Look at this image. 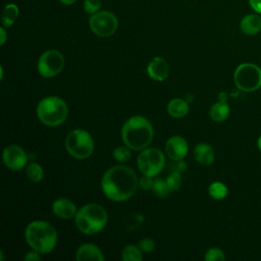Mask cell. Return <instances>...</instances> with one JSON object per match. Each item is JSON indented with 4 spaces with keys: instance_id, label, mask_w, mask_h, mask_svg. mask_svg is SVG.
<instances>
[{
    "instance_id": "obj_31",
    "label": "cell",
    "mask_w": 261,
    "mask_h": 261,
    "mask_svg": "<svg viewBox=\"0 0 261 261\" xmlns=\"http://www.w3.org/2000/svg\"><path fill=\"white\" fill-rule=\"evenodd\" d=\"M169 167L171 168V171L182 172L186 169L187 165H186V163L182 160H174V162L171 163Z\"/></svg>"
},
{
    "instance_id": "obj_3",
    "label": "cell",
    "mask_w": 261,
    "mask_h": 261,
    "mask_svg": "<svg viewBox=\"0 0 261 261\" xmlns=\"http://www.w3.org/2000/svg\"><path fill=\"white\" fill-rule=\"evenodd\" d=\"M25 240L29 246L40 254L50 253L57 243V231L48 222L36 220L25 228Z\"/></svg>"
},
{
    "instance_id": "obj_14",
    "label": "cell",
    "mask_w": 261,
    "mask_h": 261,
    "mask_svg": "<svg viewBox=\"0 0 261 261\" xmlns=\"http://www.w3.org/2000/svg\"><path fill=\"white\" fill-rule=\"evenodd\" d=\"M52 209L54 214L62 219H70L72 217H75L77 212L73 202L64 198L57 199L56 201H54Z\"/></svg>"
},
{
    "instance_id": "obj_13",
    "label": "cell",
    "mask_w": 261,
    "mask_h": 261,
    "mask_svg": "<svg viewBox=\"0 0 261 261\" xmlns=\"http://www.w3.org/2000/svg\"><path fill=\"white\" fill-rule=\"evenodd\" d=\"M147 72L151 79L162 82L168 76V73H169L168 63L163 57L157 56L150 61L147 67Z\"/></svg>"
},
{
    "instance_id": "obj_2",
    "label": "cell",
    "mask_w": 261,
    "mask_h": 261,
    "mask_svg": "<svg viewBox=\"0 0 261 261\" xmlns=\"http://www.w3.org/2000/svg\"><path fill=\"white\" fill-rule=\"evenodd\" d=\"M153 126L144 116L129 117L122 125L121 138L125 146L139 151L146 149L153 139Z\"/></svg>"
},
{
    "instance_id": "obj_29",
    "label": "cell",
    "mask_w": 261,
    "mask_h": 261,
    "mask_svg": "<svg viewBox=\"0 0 261 261\" xmlns=\"http://www.w3.org/2000/svg\"><path fill=\"white\" fill-rule=\"evenodd\" d=\"M139 248L143 251V252H146V253H150L154 250L155 248V243L152 239L150 238H144L142 239L141 241H139V244H138Z\"/></svg>"
},
{
    "instance_id": "obj_17",
    "label": "cell",
    "mask_w": 261,
    "mask_h": 261,
    "mask_svg": "<svg viewBox=\"0 0 261 261\" xmlns=\"http://www.w3.org/2000/svg\"><path fill=\"white\" fill-rule=\"evenodd\" d=\"M195 159L202 165H210L213 163L215 153L213 148L206 143H199L194 149Z\"/></svg>"
},
{
    "instance_id": "obj_5",
    "label": "cell",
    "mask_w": 261,
    "mask_h": 261,
    "mask_svg": "<svg viewBox=\"0 0 261 261\" xmlns=\"http://www.w3.org/2000/svg\"><path fill=\"white\" fill-rule=\"evenodd\" d=\"M66 103L59 97L49 96L43 98L37 106V115L40 121L48 126H57L67 117Z\"/></svg>"
},
{
    "instance_id": "obj_1",
    "label": "cell",
    "mask_w": 261,
    "mask_h": 261,
    "mask_svg": "<svg viewBox=\"0 0 261 261\" xmlns=\"http://www.w3.org/2000/svg\"><path fill=\"white\" fill-rule=\"evenodd\" d=\"M139 180L136 172L124 165L109 168L102 176L101 188L104 195L115 202L129 199L137 191Z\"/></svg>"
},
{
    "instance_id": "obj_22",
    "label": "cell",
    "mask_w": 261,
    "mask_h": 261,
    "mask_svg": "<svg viewBox=\"0 0 261 261\" xmlns=\"http://www.w3.org/2000/svg\"><path fill=\"white\" fill-rule=\"evenodd\" d=\"M121 259L123 261H141L143 259L141 249L135 245L125 246L122 250Z\"/></svg>"
},
{
    "instance_id": "obj_34",
    "label": "cell",
    "mask_w": 261,
    "mask_h": 261,
    "mask_svg": "<svg viewBox=\"0 0 261 261\" xmlns=\"http://www.w3.org/2000/svg\"><path fill=\"white\" fill-rule=\"evenodd\" d=\"M0 35H1V39H0V44L3 45L6 41V32L4 30V28H1L0 29Z\"/></svg>"
},
{
    "instance_id": "obj_18",
    "label": "cell",
    "mask_w": 261,
    "mask_h": 261,
    "mask_svg": "<svg viewBox=\"0 0 261 261\" xmlns=\"http://www.w3.org/2000/svg\"><path fill=\"white\" fill-rule=\"evenodd\" d=\"M229 112H230V109H229V106L226 103V101L219 100L218 102L214 103L211 106V108L209 110V115L214 121L222 122L228 117Z\"/></svg>"
},
{
    "instance_id": "obj_25",
    "label": "cell",
    "mask_w": 261,
    "mask_h": 261,
    "mask_svg": "<svg viewBox=\"0 0 261 261\" xmlns=\"http://www.w3.org/2000/svg\"><path fill=\"white\" fill-rule=\"evenodd\" d=\"M113 158L118 161V162H121V163H124L126 161L129 160L132 154H130V151H129V148L127 146H120V147H117L116 149H114L113 153Z\"/></svg>"
},
{
    "instance_id": "obj_7",
    "label": "cell",
    "mask_w": 261,
    "mask_h": 261,
    "mask_svg": "<svg viewBox=\"0 0 261 261\" xmlns=\"http://www.w3.org/2000/svg\"><path fill=\"white\" fill-rule=\"evenodd\" d=\"M233 81L243 92L257 91L261 88V68L254 63H242L234 70Z\"/></svg>"
},
{
    "instance_id": "obj_21",
    "label": "cell",
    "mask_w": 261,
    "mask_h": 261,
    "mask_svg": "<svg viewBox=\"0 0 261 261\" xmlns=\"http://www.w3.org/2000/svg\"><path fill=\"white\" fill-rule=\"evenodd\" d=\"M208 193L213 199L222 200L227 196L228 190H227V187L223 182L214 181L209 186Z\"/></svg>"
},
{
    "instance_id": "obj_26",
    "label": "cell",
    "mask_w": 261,
    "mask_h": 261,
    "mask_svg": "<svg viewBox=\"0 0 261 261\" xmlns=\"http://www.w3.org/2000/svg\"><path fill=\"white\" fill-rule=\"evenodd\" d=\"M166 182L167 186L169 188L170 191H176L180 188L181 186V175L180 172H176V171H172L168 174L167 178H166Z\"/></svg>"
},
{
    "instance_id": "obj_27",
    "label": "cell",
    "mask_w": 261,
    "mask_h": 261,
    "mask_svg": "<svg viewBox=\"0 0 261 261\" xmlns=\"http://www.w3.org/2000/svg\"><path fill=\"white\" fill-rule=\"evenodd\" d=\"M204 259L206 261H224L225 255L223 251L219 248H210L205 253Z\"/></svg>"
},
{
    "instance_id": "obj_36",
    "label": "cell",
    "mask_w": 261,
    "mask_h": 261,
    "mask_svg": "<svg viewBox=\"0 0 261 261\" xmlns=\"http://www.w3.org/2000/svg\"><path fill=\"white\" fill-rule=\"evenodd\" d=\"M257 146H258L259 150L261 151V136L258 138V141H257Z\"/></svg>"
},
{
    "instance_id": "obj_30",
    "label": "cell",
    "mask_w": 261,
    "mask_h": 261,
    "mask_svg": "<svg viewBox=\"0 0 261 261\" xmlns=\"http://www.w3.org/2000/svg\"><path fill=\"white\" fill-rule=\"evenodd\" d=\"M153 184H154V180L152 176H149L146 174H144L139 180V187L142 190H151L153 187Z\"/></svg>"
},
{
    "instance_id": "obj_32",
    "label": "cell",
    "mask_w": 261,
    "mask_h": 261,
    "mask_svg": "<svg viewBox=\"0 0 261 261\" xmlns=\"http://www.w3.org/2000/svg\"><path fill=\"white\" fill-rule=\"evenodd\" d=\"M249 5L256 13H261V0H249Z\"/></svg>"
},
{
    "instance_id": "obj_6",
    "label": "cell",
    "mask_w": 261,
    "mask_h": 261,
    "mask_svg": "<svg viewBox=\"0 0 261 261\" xmlns=\"http://www.w3.org/2000/svg\"><path fill=\"white\" fill-rule=\"evenodd\" d=\"M65 148L72 157L76 159H86L93 153L94 141L87 130L76 128L69 132L66 136Z\"/></svg>"
},
{
    "instance_id": "obj_8",
    "label": "cell",
    "mask_w": 261,
    "mask_h": 261,
    "mask_svg": "<svg viewBox=\"0 0 261 261\" xmlns=\"http://www.w3.org/2000/svg\"><path fill=\"white\" fill-rule=\"evenodd\" d=\"M137 163L143 174L153 177L163 169L165 158L159 149L146 148L138 156Z\"/></svg>"
},
{
    "instance_id": "obj_24",
    "label": "cell",
    "mask_w": 261,
    "mask_h": 261,
    "mask_svg": "<svg viewBox=\"0 0 261 261\" xmlns=\"http://www.w3.org/2000/svg\"><path fill=\"white\" fill-rule=\"evenodd\" d=\"M151 190H152L153 194L158 198H165L170 191L167 186L166 179L164 180L163 178H156L154 180V184H153V187Z\"/></svg>"
},
{
    "instance_id": "obj_4",
    "label": "cell",
    "mask_w": 261,
    "mask_h": 261,
    "mask_svg": "<svg viewBox=\"0 0 261 261\" xmlns=\"http://www.w3.org/2000/svg\"><path fill=\"white\" fill-rule=\"evenodd\" d=\"M108 215L106 210L98 204L91 203L83 206L75 215V224L80 231L87 234L100 232L106 225Z\"/></svg>"
},
{
    "instance_id": "obj_19",
    "label": "cell",
    "mask_w": 261,
    "mask_h": 261,
    "mask_svg": "<svg viewBox=\"0 0 261 261\" xmlns=\"http://www.w3.org/2000/svg\"><path fill=\"white\" fill-rule=\"evenodd\" d=\"M167 112L174 118L184 117L189 112V104L179 98L172 99L167 105Z\"/></svg>"
},
{
    "instance_id": "obj_11",
    "label": "cell",
    "mask_w": 261,
    "mask_h": 261,
    "mask_svg": "<svg viewBox=\"0 0 261 261\" xmlns=\"http://www.w3.org/2000/svg\"><path fill=\"white\" fill-rule=\"evenodd\" d=\"M3 162L6 167L12 170H19L28 162L25 151L18 145H9L3 151Z\"/></svg>"
},
{
    "instance_id": "obj_16",
    "label": "cell",
    "mask_w": 261,
    "mask_h": 261,
    "mask_svg": "<svg viewBox=\"0 0 261 261\" xmlns=\"http://www.w3.org/2000/svg\"><path fill=\"white\" fill-rule=\"evenodd\" d=\"M241 31L248 36H254L261 31V16L258 13L245 15L240 22Z\"/></svg>"
},
{
    "instance_id": "obj_9",
    "label": "cell",
    "mask_w": 261,
    "mask_h": 261,
    "mask_svg": "<svg viewBox=\"0 0 261 261\" xmlns=\"http://www.w3.org/2000/svg\"><path fill=\"white\" fill-rule=\"evenodd\" d=\"M90 29L98 37H110L112 36L118 27V20L116 16L110 11H99L90 17Z\"/></svg>"
},
{
    "instance_id": "obj_33",
    "label": "cell",
    "mask_w": 261,
    "mask_h": 261,
    "mask_svg": "<svg viewBox=\"0 0 261 261\" xmlns=\"http://www.w3.org/2000/svg\"><path fill=\"white\" fill-rule=\"evenodd\" d=\"M39 254H40V253H38L37 251L34 250L33 252H29V253L24 256L23 259H24L25 261H32V260H33V261H38V260L40 259Z\"/></svg>"
},
{
    "instance_id": "obj_12",
    "label": "cell",
    "mask_w": 261,
    "mask_h": 261,
    "mask_svg": "<svg viewBox=\"0 0 261 261\" xmlns=\"http://www.w3.org/2000/svg\"><path fill=\"white\" fill-rule=\"evenodd\" d=\"M188 143L180 136H173L169 138L165 144V152L170 159L182 160L188 153Z\"/></svg>"
},
{
    "instance_id": "obj_15",
    "label": "cell",
    "mask_w": 261,
    "mask_h": 261,
    "mask_svg": "<svg viewBox=\"0 0 261 261\" xmlns=\"http://www.w3.org/2000/svg\"><path fill=\"white\" fill-rule=\"evenodd\" d=\"M76 260L86 261V260H94V261H103L104 256L102 251L94 244H84L80 246L76 250Z\"/></svg>"
},
{
    "instance_id": "obj_35",
    "label": "cell",
    "mask_w": 261,
    "mask_h": 261,
    "mask_svg": "<svg viewBox=\"0 0 261 261\" xmlns=\"http://www.w3.org/2000/svg\"><path fill=\"white\" fill-rule=\"evenodd\" d=\"M62 4H65V5H71L73 3H75L77 0H59Z\"/></svg>"
},
{
    "instance_id": "obj_23",
    "label": "cell",
    "mask_w": 261,
    "mask_h": 261,
    "mask_svg": "<svg viewBox=\"0 0 261 261\" xmlns=\"http://www.w3.org/2000/svg\"><path fill=\"white\" fill-rule=\"evenodd\" d=\"M27 176L28 178L33 182L41 181L44 176V171L41 165H39L36 162H32L27 167Z\"/></svg>"
},
{
    "instance_id": "obj_10",
    "label": "cell",
    "mask_w": 261,
    "mask_h": 261,
    "mask_svg": "<svg viewBox=\"0 0 261 261\" xmlns=\"http://www.w3.org/2000/svg\"><path fill=\"white\" fill-rule=\"evenodd\" d=\"M64 67V57L57 50L44 52L38 60V71L43 77H53Z\"/></svg>"
},
{
    "instance_id": "obj_20",
    "label": "cell",
    "mask_w": 261,
    "mask_h": 261,
    "mask_svg": "<svg viewBox=\"0 0 261 261\" xmlns=\"http://www.w3.org/2000/svg\"><path fill=\"white\" fill-rule=\"evenodd\" d=\"M18 12H19L18 7L15 4H13V3L7 4L4 7L2 15H1V23L3 24V27L10 28L16 20V18L18 16Z\"/></svg>"
},
{
    "instance_id": "obj_28",
    "label": "cell",
    "mask_w": 261,
    "mask_h": 261,
    "mask_svg": "<svg viewBox=\"0 0 261 261\" xmlns=\"http://www.w3.org/2000/svg\"><path fill=\"white\" fill-rule=\"evenodd\" d=\"M101 7V0H85L84 9L89 14L96 13Z\"/></svg>"
}]
</instances>
